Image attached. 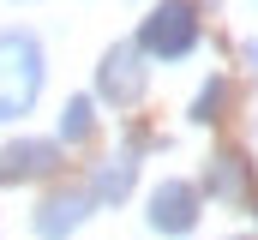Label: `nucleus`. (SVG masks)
<instances>
[{"mask_svg": "<svg viewBox=\"0 0 258 240\" xmlns=\"http://www.w3.org/2000/svg\"><path fill=\"white\" fill-rule=\"evenodd\" d=\"M48 168H54V144H42V138H24V144L0 150V180H36Z\"/></svg>", "mask_w": 258, "mask_h": 240, "instance_id": "3", "label": "nucleus"}, {"mask_svg": "<svg viewBox=\"0 0 258 240\" xmlns=\"http://www.w3.org/2000/svg\"><path fill=\"white\" fill-rule=\"evenodd\" d=\"M192 36H198V24H192V6H186V0H168V6L150 12V24H144V48H150V54H186Z\"/></svg>", "mask_w": 258, "mask_h": 240, "instance_id": "2", "label": "nucleus"}, {"mask_svg": "<svg viewBox=\"0 0 258 240\" xmlns=\"http://www.w3.org/2000/svg\"><path fill=\"white\" fill-rule=\"evenodd\" d=\"M84 132H90V102H72L60 114V138H84Z\"/></svg>", "mask_w": 258, "mask_h": 240, "instance_id": "7", "label": "nucleus"}, {"mask_svg": "<svg viewBox=\"0 0 258 240\" xmlns=\"http://www.w3.org/2000/svg\"><path fill=\"white\" fill-rule=\"evenodd\" d=\"M192 192H186V186H162V192H156V210H150V222H156V228H192Z\"/></svg>", "mask_w": 258, "mask_h": 240, "instance_id": "5", "label": "nucleus"}, {"mask_svg": "<svg viewBox=\"0 0 258 240\" xmlns=\"http://www.w3.org/2000/svg\"><path fill=\"white\" fill-rule=\"evenodd\" d=\"M78 222H84V198H48V204L36 210V234H48V240L72 234Z\"/></svg>", "mask_w": 258, "mask_h": 240, "instance_id": "4", "label": "nucleus"}, {"mask_svg": "<svg viewBox=\"0 0 258 240\" xmlns=\"http://www.w3.org/2000/svg\"><path fill=\"white\" fill-rule=\"evenodd\" d=\"M42 90V48L24 30H0V120L24 114Z\"/></svg>", "mask_w": 258, "mask_h": 240, "instance_id": "1", "label": "nucleus"}, {"mask_svg": "<svg viewBox=\"0 0 258 240\" xmlns=\"http://www.w3.org/2000/svg\"><path fill=\"white\" fill-rule=\"evenodd\" d=\"M102 90H108V96H138V72H132L126 48H114V54L102 60Z\"/></svg>", "mask_w": 258, "mask_h": 240, "instance_id": "6", "label": "nucleus"}]
</instances>
